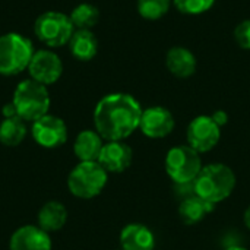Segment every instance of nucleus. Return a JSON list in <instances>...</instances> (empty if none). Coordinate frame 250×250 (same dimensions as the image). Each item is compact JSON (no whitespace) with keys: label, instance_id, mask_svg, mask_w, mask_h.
<instances>
[{"label":"nucleus","instance_id":"14","mask_svg":"<svg viewBox=\"0 0 250 250\" xmlns=\"http://www.w3.org/2000/svg\"><path fill=\"white\" fill-rule=\"evenodd\" d=\"M166 67L173 76L179 79H188L196 73L198 60L195 53L188 47L174 45L166 53Z\"/></svg>","mask_w":250,"mask_h":250},{"label":"nucleus","instance_id":"17","mask_svg":"<svg viewBox=\"0 0 250 250\" xmlns=\"http://www.w3.org/2000/svg\"><path fill=\"white\" fill-rule=\"evenodd\" d=\"M104 144V139L95 129H85L78 133L73 142L75 157L79 161H98Z\"/></svg>","mask_w":250,"mask_h":250},{"label":"nucleus","instance_id":"2","mask_svg":"<svg viewBox=\"0 0 250 250\" xmlns=\"http://www.w3.org/2000/svg\"><path fill=\"white\" fill-rule=\"evenodd\" d=\"M237 179L233 168L224 163L205 164L193 182V193L214 205L230 198Z\"/></svg>","mask_w":250,"mask_h":250},{"label":"nucleus","instance_id":"3","mask_svg":"<svg viewBox=\"0 0 250 250\" xmlns=\"http://www.w3.org/2000/svg\"><path fill=\"white\" fill-rule=\"evenodd\" d=\"M12 103L22 120L34 123L48 114L51 100L47 86L29 78L16 85Z\"/></svg>","mask_w":250,"mask_h":250},{"label":"nucleus","instance_id":"20","mask_svg":"<svg viewBox=\"0 0 250 250\" xmlns=\"http://www.w3.org/2000/svg\"><path fill=\"white\" fill-rule=\"evenodd\" d=\"M28 129L25 120L21 117H6L0 123V144L9 148H15L23 142L26 138Z\"/></svg>","mask_w":250,"mask_h":250},{"label":"nucleus","instance_id":"26","mask_svg":"<svg viewBox=\"0 0 250 250\" xmlns=\"http://www.w3.org/2000/svg\"><path fill=\"white\" fill-rule=\"evenodd\" d=\"M1 114H3V117L6 119V117H15V116H18V113H16V108H15V105H13V103L10 101V103H6L4 105H3V108H1ZM19 117V116H18Z\"/></svg>","mask_w":250,"mask_h":250},{"label":"nucleus","instance_id":"27","mask_svg":"<svg viewBox=\"0 0 250 250\" xmlns=\"http://www.w3.org/2000/svg\"><path fill=\"white\" fill-rule=\"evenodd\" d=\"M243 223H245L246 229L250 231V205L246 208V211L243 214Z\"/></svg>","mask_w":250,"mask_h":250},{"label":"nucleus","instance_id":"4","mask_svg":"<svg viewBox=\"0 0 250 250\" xmlns=\"http://www.w3.org/2000/svg\"><path fill=\"white\" fill-rule=\"evenodd\" d=\"M31 40L18 32L0 35V75L16 76L28 69L34 56Z\"/></svg>","mask_w":250,"mask_h":250},{"label":"nucleus","instance_id":"5","mask_svg":"<svg viewBox=\"0 0 250 250\" xmlns=\"http://www.w3.org/2000/svg\"><path fill=\"white\" fill-rule=\"evenodd\" d=\"M107 182L108 173L98 161H79L69 173L67 188L75 198L94 199L104 190Z\"/></svg>","mask_w":250,"mask_h":250},{"label":"nucleus","instance_id":"18","mask_svg":"<svg viewBox=\"0 0 250 250\" xmlns=\"http://www.w3.org/2000/svg\"><path fill=\"white\" fill-rule=\"evenodd\" d=\"M67 217H69L67 209L62 202L48 201L38 211V217H37L38 227L42 229L44 231H47L48 234L56 233L66 226Z\"/></svg>","mask_w":250,"mask_h":250},{"label":"nucleus","instance_id":"22","mask_svg":"<svg viewBox=\"0 0 250 250\" xmlns=\"http://www.w3.org/2000/svg\"><path fill=\"white\" fill-rule=\"evenodd\" d=\"M171 4L173 0H138L136 9L141 18L146 21H158L168 13Z\"/></svg>","mask_w":250,"mask_h":250},{"label":"nucleus","instance_id":"19","mask_svg":"<svg viewBox=\"0 0 250 250\" xmlns=\"http://www.w3.org/2000/svg\"><path fill=\"white\" fill-rule=\"evenodd\" d=\"M69 50L76 60L89 62L98 53V40L91 29H75L69 41Z\"/></svg>","mask_w":250,"mask_h":250},{"label":"nucleus","instance_id":"12","mask_svg":"<svg viewBox=\"0 0 250 250\" xmlns=\"http://www.w3.org/2000/svg\"><path fill=\"white\" fill-rule=\"evenodd\" d=\"M133 161V149L125 141L105 142L98 157L100 166L108 174L125 173Z\"/></svg>","mask_w":250,"mask_h":250},{"label":"nucleus","instance_id":"25","mask_svg":"<svg viewBox=\"0 0 250 250\" xmlns=\"http://www.w3.org/2000/svg\"><path fill=\"white\" fill-rule=\"evenodd\" d=\"M212 120L223 129L227 123H229V113L224 111V110H215L212 114H211Z\"/></svg>","mask_w":250,"mask_h":250},{"label":"nucleus","instance_id":"10","mask_svg":"<svg viewBox=\"0 0 250 250\" xmlns=\"http://www.w3.org/2000/svg\"><path fill=\"white\" fill-rule=\"evenodd\" d=\"M176 119L173 113L163 105H152L142 111L139 130L149 139H164L173 133Z\"/></svg>","mask_w":250,"mask_h":250},{"label":"nucleus","instance_id":"9","mask_svg":"<svg viewBox=\"0 0 250 250\" xmlns=\"http://www.w3.org/2000/svg\"><path fill=\"white\" fill-rule=\"evenodd\" d=\"M31 135L41 148L54 149L66 144L67 126L63 119L53 114H45L32 123Z\"/></svg>","mask_w":250,"mask_h":250},{"label":"nucleus","instance_id":"13","mask_svg":"<svg viewBox=\"0 0 250 250\" xmlns=\"http://www.w3.org/2000/svg\"><path fill=\"white\" fill-rule=\"evenodd\" d=\"M50 234L38 226L26 224L13 231L9 250H51Z\"/></svg>","mask_w":250,"mask_h":250},{"label":"nucleus","instance_id":"29","mask_svg":"<svg viewBox=\"0 0 250 250\" xmlns=\"http://www.w3.org/2000/svg\"><path fill=\"white\" fill-rule=\"evenodd\" d=\"M120 250H122V249H120Z\"/></svg>","mask_w":250,"mask_h":250},{"label":"nucleus","instance_id":"8","mask_svg":"<svg viewBox=\"0 0 250 250\" xmlns=\"http://www.w3.org/2000/svg\"><path fill=\"white\" fill-rule=\"evenodd\" d=\"M221 139V127L212 120L211 114H201L190 120L186 129V142L196 152L212 151Z\"/></svg>","mask_w":250,"mask_h":250},{"label":"nucleus","instance_id":"1","mask_svg":"<svg viewBox=\"0 0 250 250\" xmlns=\"http://www.w3.org/2000/svg\"><path fill=\"white\" fill-rule=\"evenodd\" d=\"M142 105L126 92L103 97L94 108V126L105 142L125 141L139 129Z\"/></svg>","mask_w":250,"mask_h":250},{"label":"nucleus","instance_id":"6","mask_svg":"<svg viewBox=\"0 0 250 250\" xmlns=\"http://www.w3.org/2000/svg\"><path fill=\"white\" fill-rule=\"evenodd\" d=\"M202 157L193 148L176 145L170 148L164 158V170L174 185H190L201 173Z\"/></svg>","mask_w":250,"mask_h":250},{"label":"nucleus","instance_id":"16","mask_svg":"<svg viewBox=\"0 0 250 250\" xmlns=\"http://www.w3.org/2000/svg\"><path fill=\"white\" fill-rule=\"evenodd\" d=\"M217 205L207 202L205 199L199 198L198 195L185 196L177 208V214L180 221L185 226H196L202 223L211 212H214Z\"/></svg>","mask_w":250,"mask_h":250},{"label":"nucleus","instance_id":"15","mask_svg":"<svg viewBox=\"0 0 250 250\" xmlns=\"http://www.w3.org/2000/svg\"><path fill=\"white\" fill-rule=\"evenodd\" d=\"M120 248L122 250H155V234L142 223H130L120 231Z\"/></svg>","mask_w":250,"mask_h":250},{"label":"nucleus","instance_id":"24","mask_svg":"<svg viewBox=\"0 0 250 250\" xmlns=\"http://www.w3.org/2000/svg\"><path fill=\"white\" fill-rule=\"evenodd\" d=\"M234 41L236 44L243 48V50H250V19L242 21L236 28H234Z\"/></svg>","mask_w":250,"mask_h":250},{"label":"nucleus","instance_id":"23","mask_svg":"<svg viewBox=\"0 0 250 250\" xmlns=\"http://www.w3.org/2000/svg\"><path fill=\"white\" fill-rule=\"evenodd\" d=\"M215 4V0H173V6L188 16H198L208 12Z\"/></svg>","mask_w":250,"mask_h":250},{"label":"nucleus","instance_id":"28","mask_svg":"<svg viewBox=\"0 0 250 250\" xmlns=\"http://www.w3.org/2000/svg\"><path fill=\"white\" fill-rule=\"evenodd\" d=\"M226 250H249V249H246V248H243V246L236 245V246H229Z\"/></svg>","mask_w":250,"mask_h":250},{"label":"nucleus","instance_id":"11","mask_svg":"<svg viewBox=\"0 0 250 250\" xmlns=\"http://www.w3.org/2000/svg\"><path fill=\"white\" fill-rule=\"evenodd\" d=\"M26 70L31 79L48 86L56 83L62 78L63 62L51 50H38L34 53Z\"/></svg>","mask_w":250,"mask_h":250},{"label":"nucleus","instance_id":"7","mask_svg":"<svg viewBox=\"0 0 250 250\" xmlns=\"http://www.w3.org/2000/svg\"><path fill=\"white\" fill-rule=\"evenodd\" d=\"M75 26L69 15L57 10H48L41 13L34 22L35 37L45 45L56 48L69 44Z\"/></svg>","mask_w":250,"mask_h":250},{"label":"nucleus","instance_id":"21","mask_svg":"<svg viewBox=\"0 0 250 250\" xmlns=\"http://www.w3.org/2000/svg\"><path fill=\"white\" fill-rule=\"evenodd\" d=\"M69 18L75 29H92L100 21V10L91 3H81L72 9Z\"/></svg>","mask_w":250,"mask_h":250}]
</instances>
